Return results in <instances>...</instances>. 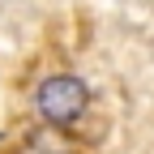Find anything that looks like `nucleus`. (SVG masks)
<instances>
[{
    "label": "nucleus",
    "instance_id": "1",
    "mask_svg": "<svg viewBox=\"0 0 154 154\" xmlns=\"http://www.w3.org/2000/svg\"><path fill=\"white\" fill-rule=\"evenodd\" d=\"M86 103H90V90L77 77H47L38 86V111L51 124H73L86 111Z\"/></svg>",
    "mask_w": 154,
    "mask_h": 154
}]
</instances>
